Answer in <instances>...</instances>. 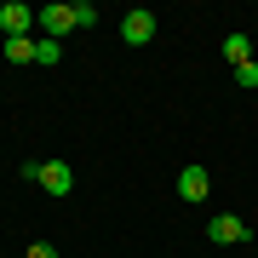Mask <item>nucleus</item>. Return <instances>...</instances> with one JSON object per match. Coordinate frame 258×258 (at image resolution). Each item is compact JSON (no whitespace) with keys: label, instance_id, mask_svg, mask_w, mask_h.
Segmentation results:
<instances>
[{"label":"nucleus","instance_id":"obj_1","mask_svg":"<svg viewBox=\"0 0 258 258\" xmlns=\"http://www.w3.org/2000/svg\"><path fill=\"white\" fill-rule=\"evenodd\" d=\"M35 184L46 195H69L75 189V172H69V161H35Z\"/></svg>","mask_w":258,"mask_h":258},{"label":"nucleus","instance_id":"obj_2","mask_svg":"<svg viewBox=\"0 0 258 258\" xmlns=\"http://www.w3.org/2000/svg\"><path fill=\"white\" fill-rule=\"evenodd\" d=\"M120 40H126V46H149V40H155V12L132 6L126 18H120Z\"/></svg>","mask_w":258,"mask_h":258},{"label":"nucleus","instance_id":"obj_3","mask_svg":"<svg viewBox=\"0 0 258 258\" xmlns=\"http://www.w3.org/2000/svg\"><path fill=\"white\" fill-rule=\"evenodd\" d=\"M207 241H224V247H241V241H252V230L241 218H230V212H212V224H207Z\"/></svg>","mask_w":258,"mask_h":258},{"label":"nucleus","instance_id":"obj_4","mask_svg":"<svg viewBox=\"0 0 258 258\" xmlns=\"http://www.w3.org/2000/svg\"><path fill=\"white\" fill-rule=\"evenodd\" d=\"M35 18H40V29H46V40H63L75 29V6H40Z\"/></svg>","mask_w":258,"mask_h":258},{"label":"nucleus","instance_id":"obj_5","mask_svg":"<svg viewBox=\"0 0 258 258\" xmlns=\"http://www.w3.org/2000/svg\"><path fill=\"white\" fill-rule=\"evenodd\" d=\"M29 23H35V12H29L23 0H6V6H0V29H6V40L29 35Z\"/></svg>","mask_w":258,"mask_h":258},{"label":"nucleus","instance_id":"obj_6","mask_svg":"<svg viewBox=\"0 0 258 258\" xmlns=\"http://www.w3.org/2000/svg\"><path fill=\"white\" fill-rule=\"evenodd\" d=\"M178 195H184V201H207V195H212L207 166H184V172H178Z\"/></svg>","mask_w":258,"mask_h":258},{"label":"nucleus","instance_id":"obj_7","mask_svg":"<svg viewBox=\"0 0 258 258\" xmlns=\"http://www.w3.org/2000/svg\"><path fill=\"white\" fill-rule=\"evenodd\" d=\"M224 57H230L235 69H241V63H252V40L241 35V29H235V35H224Z\"/></svg>","mask_w":258,"mask_h":258},{"label":"nucleus","instance_id":"obj_8","mask_svg":"<svg viewBox=\"0 0 258 258\" xmlns=\"http://www.w3.org/2000/svg\"><path fill=\"white\" fill-rule=\"evenodd\" d=\"M6 57H12V63H35V40H29V35L6 40Z\"/></svg>","mask_w":258,"mask_h":258},{"label":"nucleus","instance_id":"obj_9","mask_svg":"<svg viewBox=\"0 0 258 258\" xmlns=\"http://www.w3.org/2000/svg\"><path fill=\"white\" fill-rule=\"evenodd\" d=\"M98 23V6L92 0H75V29H92Z\"/></svg>","mask_w":258,"mask_h":258},{"label":"nucleus","instance_id":"obj_10","mask_svg":"<svg viewBox=\"0 0 258 258\" xmlns=\"http://www.w3.org/2000/svg\"><path fill=\"white\" fill-rule=\"evenodd\" d=\"M57 57H63L57 40H35V63H57Z\"/></svg>","mask_w":258,"mask_h":258},{"label":"nucleus","instance_id":"obj_11","mask_svg":"<svg viewBox=\"0 0 258 258\" xmlns=\"http://www.w3.org/2000/svg\"><path fill=\"white\" fill-rule=\"evenodd\" d=\"M235 86H247V92H252V86H258V63H241V69H235Z\"/></svg>","mask_w":258,"mask_h":258},{"label":"nucleus","instance_id":"obj_12","mask_svg":"<svg viewBox=\"0 0 258 258\" xmlns=\"http://www.w3.org/2000/svg\"><path fill=\"white\" fill-rule=\"evenodd\" d=\"M29 258H57V247H46V241H35V247H29Z\"/></svg>","mask_w":258,"mask_h":258}]
</instances>
